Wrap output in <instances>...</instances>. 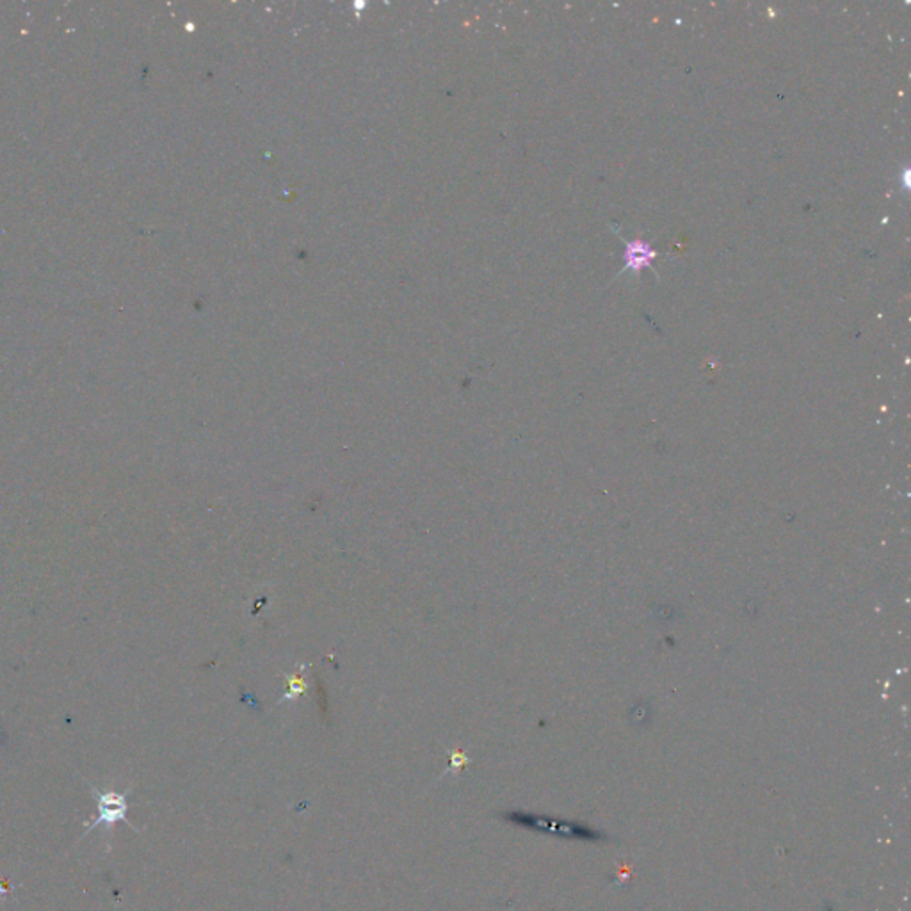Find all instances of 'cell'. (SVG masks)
I'll return each mask as SVG.
<instances>
[{"mask_svg":"<svg viewBox=\"0 0 911 911\" xmlns=\"http://www.w3.org/2000/svg\"><path fill=\"white\" fill-rule=\"evenodd\" d=\"M504 819L515 822L522 828H527V830L539 831V833L559 837V839L586 840V842H600V840L606 839L602 831L595 830L592 826L550 819V817L536 816V814H527V811H507Z\"/></svg>","mask_w":911,"mask_h":911,"instance_id":"cell-1","label":"cell"},{"mask_svg":"<svg viewBox=\"0 0 911 911\" xmlns=\"http://www.w3.org/2000/svg\"><path fill=\"white\" fill-rule=\"evenodd\" d=\"M91 792H93V796H95L98 816H96L95 821L91 822L86 833L95 830V828H101V826H104V828H110V826L118 825V822H129V817H127V814H129V803H127V797H129L130 791L105 792L91 787Z\"/></svg>","mask_w":911,"mask_h":911,"instance_id":"cell-2","label":"cell"},{"mask_svg":"<svg viewBox=\"0 0 911 911\" xmlns=\"http://www.w3.org/2000/svg\"><path fill=\"white\" fill-rule=\"evenodd\" d=\"M655 257H657V252L650 248L649 244L643 241H630L626 244V254H623L626 271L629 269L630 272L638 275L641 269L650 268Z\"/></svg>","mask_w":911,"mask_h":911,"instance_id":"cell-3","label":"cell"},{"mask_svg":"<svg viewBox=\"0 0 911 911\" xmlns=\"http://www.w3.org/2000/svg\"><path fill=\"white\" fill-rule=\"evenodd\" d=\"M468 763H470V759H468L467 754H464V751H453L451 754V766H448L447 773H458L462 769L467 768Z\"/></svg>","mask_w":911,"mask_h":911,"instance_id":"cell-4","label":"cell"}]
</instances>
